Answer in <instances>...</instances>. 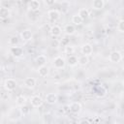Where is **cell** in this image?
<instances>
[{
	"label": "cell",
	"instance_id": "30",
	"mask_svg": "<svg viewBox=\"0 0 124 124\" xmlns=\"http://www.w3.org/2000/svg\"><path fill=\"white\" fill-rule=\"evenodd\" d=\"M91 122H93V120L87 119V118H84V119H81L78 121V123H91Z\"/></svg>",
	"mask_w": 124,
	"mask_h": 124
},
{
	"label": "cell",
	"instance_id": "25",
	"mask_svg": "<svg viewBox=\"0 0 124 124\" xmlns=\"http://www.w3.org/2000/svg\"><path fill=\"white\" fill-rule=\"evenodd\" d=\"M18 42H19V40H18V38L16 37V36H12L10 39H9V45L10 46H17L18 45Z\"/></svg>",
	"mask_w": 124,
	"mask_h": 124
},
{
	"label": "cell",
	"instance_id": "15",
	"mask_svg": "<svg viewBox=\"0 0 124 124\" xmlns=\"http://www.w3.org/2000/svg\"><path fill=\"white\" fill-rule=\"evenodd\" d=\"M11 16V11L6 7H0V18L7 19Z\"/></svg>",
	"mask_w": 124,
	"mask_h": 124
},
{
	"label": "cell",
	"instance_id": "28",
	"mask_svg": "<svg viewBox=\"0 0 124 124\" xmlns=\"http://www.w3.org/2000/svg\"><path fill=\"white\" fill-rule=\"evenodd\" d=\"M20 111H21V113L23 114V115H25V114H28L29 112H30V108L28 107V106H26V105H24V106H22V107H20Z\"/></svg>",
	"mask_w": 124,
	"mask_h": 124
},
{
	"label": "cell",
	"instance_id": "9",
	"mask_svg": "<svg viewBox=\"0 0 124 124\" xmlns=\"http://www.w3.org/2000/svg\"><path fill=\"white\" fill-rule=\"evenodd\" d=\"M68 108H69L70 111L75 113V114H78L81 111V105L79 102H73L70 104V106Z\"/></svg>",
	"mask_w": 124,
	"mask_h": 124
},
{
	"label": "cell",
	"instance_id": "1",
	"mask_svg": "<svg viewBox=\"0 0 124 124\" xmlns=\"http://www.w3.org/2000/svg\"><path fill=\"white\" fill-rule=\"evenodd\" d=\"M16 80L14 79V78H7L5 81H4V88L6 91L8 92H11V91H14L16 87Z\"/></svg>",
	"mask_w": 124,
	"mask_h": 124
},
{
	"label": "cell",
	"instance_id": "7",
	"mask_svg": "<svg viewBox=\"0 0 124 124\" xmlns=\"http://www.w3.org/2000/svg\"><path fill=\"white\" fill-rule=\"evenodd\" d=\"M40 7H41V4H40V1L39 0H30L27 4V8L29 11L31 12H37L40 10Z\"/></svg>",
	"mask_w": 124,
	"mask_h": 124
},
{
	"label": "cell",
	"instance_id": "21",
	"mask_svg": "<svg viewBox=\"0 0 124 124\" xmlns=\"http://www.w3.org/2000/svg\"><path fill=\"white\" fill-rule=\"evenodd\" d=\"M26 102H27V99L23 95H18L16 98V105L17 107H19V108L22 107V106H24V105H26Z\"/></svg>",
	"mask_w": 124,
	"mask_h": 124
},
{
	"label": "cell",
	"instance_id": "6",
	"mask_svg": "<svg viewBox=\"0 0 124 124\" xmlns=\"http://www.w3.org/2000/svg\"><path fill=\"white\" fill-rule=\"evenodd\" d=\"M10 52L16 58H19L23 55V49H22V47H20L18 46H13L10 49Z\"/></svg>",
	"mask_w": 124,
	"mask_h": 124
},
{
	"label": "cell",
	"instance_id": "3",
	"mask_svg": "<svg viewBox=\"0 0 124 124\" xmlns=\"http://www.w3.org/2000/svg\"><path fill=\"white\" fill-rule=\"evenodd\" d=\"M108 60L112 63H119L121 60H122V54L120 51L118 50H114V51H111L108 55Z\"/></svg>",
	"mask_w": 124,
	"mask_h": 124
},
{
	"label": "cell",
	"instance_id": "31",
	"mask_svg": "<svg viewBox=\"0 0 124 124\" xmlns=\"http://www.w3.org/2000/svg\"><path fill=\"white\" fill-rule=\"evenodd\" d=\"M108 1H110V0H108Z\"/></svg>",
	"mask_w": 124,
	"mask_h": 124
},
{
	"label": "cell",
	"instance_id": "24",
	"mask_svg": "<svg viewBox=\"0 0 124 124\" xmlns=\"http://www.w3.org/2000/svg\"><path fill=\"white\" fill-rule=\"evenodd\" d=\"M75 51H76V48H75L74 46H71L70 44L67 45V46H65L64 52H65L66 54H68V55H73V54H75Z\"/></svg>",
	"mask_w": 124,
	"mask_h": 124
},
{
	"label": "cell",
	"instance_id": "27",
	"mask_svg": "<svg viewBox=\"0 0 124 124\" xmlns=\"http://www.w3.org/2000/svg\"><path fill=\"white\" fill-rule=\"evenodd\" d=\"M116 28L117 30L120 32V33H123L124 32V20L122 18H120L117 22V25H116Z\"/></svg>",
	"mask_w": 124,
	"mask_h": 124
},
{
	"label": "cell",
	"instance_id": "8",
	"mask_svg": "<svg viewBox=\"0 0 124 124\" xmlns=\"http://www.w3.org/2000/svg\"><path fill=\"white\" fill-rule=\"evenodd\" d=\"M58 97L55 93H47L45 97V102L48 105H54L57 103Z\"/></svg>",
	"mask_w": 124,
	"mask_h": 124
},
{
	"label": "cell",
	"instance_id": "22",
	"mask_svg": "<svg viewBox=\"0 0 124 124\" xmlns=\"http://www.w3.org/2000/svg\"><path fill=\"white\" fill-rule=\"evenodd\" d=\"M67 63L70 67H75L78 65V57L76 55H69L67 59Z\"/></svg>",
	"mask_w": 124,
	"mask_h": 124
},
{
	"label": "cell",
	"instance_id": "11",
	"mask_svg": "<svg viewBox=\"0 0 124 124\" xmlns=\"http://www.w3.org/2000/svg\"><path fill=\"white\" fill-rule=\"evenodd\" d=\"M80 51H81L82 54L89 56V55H91L92 52H93V46H92L90 44L85 43V44H83V45L81 46V47H80Z\"/></svg>",
	"mask_w": 124,
	"mask_h": 124
},
{
	"label": "cell",
	"instance_id": "26",
	"mask_svg": "<svg viewBox=\"0 0 124 124\" xmlns=\"http://www.w3.org/2000/svg\"><path fill=\"white\" fill-rule=\"evenodd\" d=\"M106 93H107V90H106L103 86L98 87V89L96 90V95H97L98 97H104V96L106 95Z\"/></svg>",
	"mask_w": 124,
	"mask_h": 124
},
{
	"label": "cell",
	"instance_id": "29",
	"mask_svg": "<svg viewBox=\"0 0 124 124\" xmlns=\"http://www.w3.org/2000/svg\"><path fill=\"white\" fill-rule=\"evenodd\" d=\"M46 6H52L55 3V0H44Z\"/></svg>",
	"mask_w": 124,
	"mask_h": 124
},
{
	"label": "cell",
	"instance_id": "20",
	"mask_svg": "<svg viewBox=\"0 0 124 124\" xmlns=\"http://www.w3.org/2000/svg\"><path fill=\"white\" fill-rule=\"evenodd\" d=\"M88 62H89V57L87 55L82 54V55H79L78 57V64L79 66H85L88 64Z\"/></svg>",
	"mask_w": 124,
	"mask_h": 124
},
{
	"label": "cell",
	"instance_id": "10",
	"mask_svg": "<svg viewBox=\"0 0 124 124\" xmlns=\"http://www.w3.org/2000/svg\"><path fill=\"white\" fill-rule=\"evenodd\" d=\"M33 38V34L31 32V30L29 29H24L20 32V39L24 42H28V41H31Z\"/></svg>",
	"mask_w": 124,
	"mask_h": 124
},
{
	"label": "cell",
	"instance_id": "2",
	"mask_svg": "<svg viewBox=\"0 0 124 124\" xmlns=\"http://www.w3.org/2000/svg\"><path fill=\"white\" fill-rule=\"evenodd\" d=\"M52 64H53V67H54L55 69H57V70L63 69V68L65 67V65H66V60H65L62 56L58 55V56L54 57V59H53V61H52Z\"/></svg>",
	"mask_w": 124,
	"mask_h": 124
},
{
	"label": "cell",
	"instance_id": "23",
	"mask_svg": "<svg viewBox=\"0 0 124 124\" xmlns=\"http://www.w3.org/2000/svg\"><path fill=\"white\" fill-rule=\"evenodd\" d=\"M82 22H83V19H82L78 14H77V15H74V16H72V23H73L74 25L78 26V25H81Z\"/></svg>",
	"mask_w": 124,
	"mask_h": 124
},
{
	"label": "cell",
	"instance_id": "14",
	"mask_svg": "<svg viewBox=\"0 0 124 124\" xmlns=\"http://www.w3.org/2000/svg\"><path fill=\"white\" fill-rule=\"evenodd\" d=\"M38 74H39V76L41 78H46L49 74V68L46 65L39 66V68H38Z\"/></svg>",
	"mask_w": 124,
	"mask_h": 124
},
{
	"label": "cell",
	"instance_id": "4",
	"mask_svg": "<svg viewBox=\"0 0 124 124\" xmlns=\"http://www.w3.org/2000/svg\"><path fill=\"white\" fill-rule=\"evenodd\" d=\"M60 16H61L60 12H59L58 10H56V9H52V10H49V11L47 12V17H48V19H49L50 21H52V22L58 20V19L60 18Z\"/></svg>",
	"mask_w": 124,
	"mask_h": 124
},
{
	"label": "cell",
	"instance_id": "18",
	"mask_svg": "<svg viewBox=\"0 0 124 124\" xmlns=\"http://www.w3.org/2000/svg\"><path fill=\"white\" fill-rule=\"evenodd\" d=\"M78 15L83 20H85V19H87V18L89 17V16H90V12H89V10L86 9V8H81V9L78 10Z\"/></svg>",
	"mask_w": 124,
	"mask_h": 124
},
{
	"label": "cell",
	"instance_id": "5",
	"mask_svg": "<svg viewBox=\"0 0 124 124\" xmlns=\"http://www.w3.org/2000/svg\"><path fill=\"white\" fill-rule=\"evenodd\" d=\"M43 103H44V100L39 95H34L30 98V104L33 108H40L42 107Z\"/></svg>",
	"mask_w": 124,
	"mask_h": 124
},
{
	"label": "cell",
	"instance_id": "16",
	"mask_svg": "<svg viewBox=\"0 0 124 124\" xmlns=\"http://www.w3.org/2000/svg\"><path fill=\"white\" fill-rule=\"evenodd\" d=\"M35 62L38 66H44V65H46V62H47V58L46 55L44 54H41V55H38L36 58H35Z\"/></svg>",
	"mask_w": 124,
	"mask_h": 124
},
{
	"label": "cell",
	"instance_id": "12",
	"mask_svg": "<svg viewBox=\"0 0 124 124\" xmlns=\"http://www.w3.org/2000/svg\"><path fill=\"white\" fill-rule=\"evenodd\" d=\"M49 33H50V35H51L53 38H56V37H59V36L61 35L62 29H61V27H60L59 25L54 24V25H52V26L50 27Z\"/></svg>",
	"mask_w": 124,
	"mask_h": 124
},
{
	"label": "cell",
	"instance_id": "13",
	"mask_svg": "<svg viewBox=\"0 0 124 124\" xmlns=\"http://www.w3.org/2000/svg\"><path fill=\"white\" fill-rule=\"evenodd\" d=\"M37 84V80L35 78H26L24 79V86L28 89H33Z\"/></svg>",
	"mask_w": 124,
	"mask_h": 124
},
{
	"label": "cell",
	"instance_id": "19",
	"mask_svg": "<svg viewBox=\"0 0 124 124\" xmlns=\"http://www.w3.org/2000/svg\"><path fill=\"white\" fill-rule=\"evenodd\" d=\"M105 7V1L104 0H93L92 2V8L94 10H102Z\"/></svg>",
	"mask_w": 124,
	"mask_h": 124
},
{
	"label": "cell",
	"instance_id": "17",
	"mask_svg": "<svg viewBox=\"0 0 124 124\" xmlns=\"http://www.w3.org/2000/svg\"><path fill=\"white\" fill-rule=\"evenodd\" d=\"M64 32L68 36H72L76 33V27L74 24H66L64 27Z\"/></svg>",
	"mask_w": 124,
	"mask_h": 124
}]
</instances>
